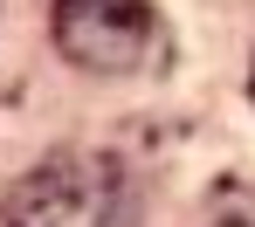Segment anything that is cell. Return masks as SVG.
<instances>
[{
  "instance_id": "obj_1",
  "label": "cell",
  "mask_w": 255,
  "mask_h": 227,
  "mask_svg": "<svg viewBox=\"0 0 255 227\" xmlns=\"http://www.w3.org/2000/svg\"><path fill=\"white\" fill-rule=\"evenodd\" d=\"M7 227H138V193L104 151H55L7 193Z\"/></svg>"
},
{
  "instance_id": "obj_2",
  "label": "cell",
  "mask_w": 255,
  "mask_h": 227,
  "mask_svg": "<svg viewBox=\"0 0 255 227\" xmlns=\"http://www.w3.org/2000/svg\"><path fill=\"white\" fill-rule=\"evenodd\" d=\"M55 48L104 76L145 69L159 48V7L152 0H55Z\"/></svg>"
},
{
  "instance_id": "obj_3",
  "label": "cell",
  "mask_w": 255,
  "mask_h": 227,
  "mask_svg": "<svg viewBox=\"0 0 255 227\" xmlns=\"http://www.w3.org/2000/svg\"><path fill=\"white\" fill-rule=\"evenodd\" d=\"M249 90H255V76H249Z\"/></svg>"
}]
</instances>
